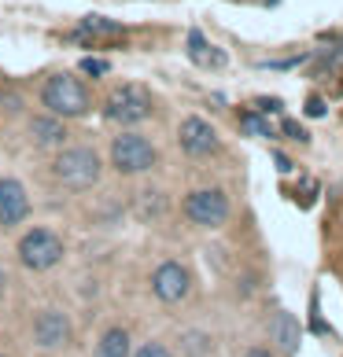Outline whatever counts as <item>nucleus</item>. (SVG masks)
I'll list each match as a JSON object with an SVG mask.
<instances>
[{
  "label": "nucleus",
  "mask_w": 343,
  "mask_h": 357,
  "mask_svg": "<svg viewBox=\"0 0 343 357\" xmlns=\"http://www.w3.org/2000/svg\"><path fill=\"white\" fill-rule=\"evenodd\" d=\"M177 140H181V151L192 155V158H207V155L218 151V133L210 122H203V118H184L181 129H177Z\"/></svg>",
  "instance_id": "0eeeda50"
},
{
  "label": "nucleus",
  "mask_w": 343,
  "mask_h": 357,
  "mask_svg": "<svg viewBox=\"0 0 343 357\" xmlns=\"http://www.w3.org/2000/svg\"><path fill=\"white\" fill-rule=\"evenodd\" d=\"M148 114H152V96H148V89H140V85L115 89L108 96V103H103V118L118 122V126H137Z\"/></svg>",
  "instance_id": "7ed1b4c3"
},
{
  "label": "nucleus",
  "mask_w": 343,
  "mask_h": 357,
  "mask_svg": "<svg viewBox=\"0 0 343 357\" xmlns=\"http://www.w3.org/2000/svg\"><path fill=\"white\" fill-rule=\"evenodd\" d=\"M0 291H4V273H0Z\"/></svg>",
  "instance_id": "5701e85b"
},
{
  "label": "nucleus",
  "mask_w": 343,
  "mask_h": 357,
  "mask_svg": "<svg viewBox=\"0 0 343 357\" xmlns=\"http://www.w3.org/2000/svg\"><path fill=\"white\" fill-rule=\"evenodd\" d=\"M82 70L92 74V77H100V74H108V63H103V59H85V63H82Z\"/></svg>",
  "instance_id": "a211bd4d"
},
{
  "label": "nucleus",
  "mask_w": 343,
  "mask_h": 357,
  "mask_svg": "<svg viewBox=\"0 0 343 357\" xmlns=\"http://www.w3.org/2000/svg\"><path fill=\"white\" fill-rule=\"evenodd\" d=\"M26 214H30V199H26V188L19 181H0V225L11 229V225H19Z\"/></svg>",
  "instance_id": "1a4fd4ad"
},
{
  "label": "nucleus",
  "mask_w": 343,
  "mask_h": 357,
  "mask_svg": "<svg viewBox=\"0 0 343 357\" xmlns=\"http://www.w3.org/2000/svg\"><path fill=\"white\" fill-rule=\"evenodd\" d=\"M189 56L196 59V63H203V67H221L226 63V56H221L218 48H210L207 41H203V33H189Z\"/></svg>",
  "instance_id": "ddd939ff"
},
{
  "label": "nucleus",
  "mask_w": 343,
  "mask_h": 357,
  "mask_svg": "<svg viewBox=\"0 0 343 357\" xmlns=\"http://www.w3.org/2000/svg\"><path fill=\"white\" fill-rule=\"evenodd\" d=\"M258 107H262V111H281V103H277V100H262Z\"/></svg>",
  "instance_id": "412c9836"
},
{
  "label": "nucleus",
  "mask_w": 343,
  "mask_h": 357,
  "mask_svg": "<svg viewBox=\"0 0 343 357\" xmlns=\"http://www.w3.org/2000/svg\"><path fill=\"white\" fill-rule=\"evenodd\" d=\"M41 100H45V107L59 118H78V114L89 111V89L78 82L74 74H52L41 89Z\"/></svg>",
  "instance_id": "f257e3e1"
},
{
  "label": "nucleus",
  "mask_w": 343,
  "mask_h": 357,
  "mask_svg": "<svg viewBox=\"0 0 343 357\" xmlns=\"http://www.w3.org/2000/svg\"><path fill=\"white\" fill-rule=\"evenodd\" d=\"M152 287L163 302H181L184 295H189V269L177 266V261H163L152 276Z\"/></svg>",
  "instance_id": "6e6552de"
},
{
  "label": "nucleus",
  "mask_w": 343,
  "mask_h": 357,
  "mask_svg": "<svg viewBox=\"0 0 343 357\" xmlns=\"http://www.w3.org/2000/svg\"><path fill=\"white\" fill-rule=\"evenodd\" d=\"M111 162L122 174H144V169L155 166V148L137 133H122L111 144Z\"/></svg>",
  "instance_id": "423d86ee"
},
{
  "label": "nucleus",
  "mask_w": 343,
  "mask_h": 357,
  "mask_svg": "<svg viewBox=\"0 0 343 357\" xmlns=\"http://www.w3.org/2000/svg\"><path fill=\"white\" fill-rule=\"evenodd\" d=\"M184 218H189L192 225H203V229H218V225H226V218H229L226 192H218V188L192 192L189 199H184Z\"/></svg>",
  "instance_id": "39448f33"
},
{
  "label": "nucleus",
  "mask_w": 343,
  "mask_h": 357,
  "mask_svg": "<svg viewBox=\"0 0 343 357\" xmlns=\"http://www.w3.org/2000/svg\"><path fill=\"white\" fill-rule=\"evenodd\" d=\"M34 339H37V347L56 350V347H63V342L71 339V321H67L63 313L48 310V313H41V317L34 321Z\"/></svg>",
  "instance_id": "9d476101"
},
{
  "label": "nucleus",
  "mask_w": 343,
  "mask_h": 357,
  "mask_svg": "<svg viewBox=\"0 0 343 357\" xmlns=\"http://www.w3.org/2000/svg\"><path fill=\"white\" fill-rule=\"evenodd\" d=\"M118 37H122V26L118 22L103 19V15H85L82 22H78L74 41H82V45H115Z\"/></svg>",
  "instance_id": "9b49d317"
},
{
  "label": "nucleus",
  "mask_w": 343,
  "mask_h": 357,
  "mask_svg": "<svg viewBox=\"0 0 343 357\" xmlns=\"http://www.w3.org/2000/svg\"><path fill=\"white\" fill-rule=\"evenodd\" d=\"M307 114H310V118H321V114H325V100H318V96L307 100Z\"/></svg>",
  "instance_id": "6ab92c4d"
},
{
  "label": "nucleus",
  "mask_w": 343,
  "mask_h": 357,
  "mask_svg": "<svg viewBox=\"0 0 343 357\" xmlns=\"http://www.w3.org/2000/svg\"><path fill=\"white\" fill-rule=\"evenodd\" d=\"M247 357H270L266 350H251V354H247Z\"/></svg>",
  "instance_id": "4be33fe9"
},
{
  "label": "nucleus",
  "mask_w": 343,
  "mask_h": 357,
  "mask_svg": "<svg viewBox=\"0 0 343 357\" xmlns=\"http://www.w3.org/2000/svg\"><path fill=\"white\" fill-rule=\"evenodd\" d=\"M63 137H67V129H63L59 122H52V118H37V122H34V140L45 144V148L63 144Z\"/></svg>",
  "instance_id": "2eb2a0df"
},
{
  "label": "nucleus",
  "mask_w": 343,
  "mask_h": 357,
  "mask_svg": "<svg viewBox=\"0 0 343 357\" xmlns=\"http://www.w3.org/2000/svg\"><path fill=\"white\" fill-rule=\"evenodd\" d=\"M19 258H22V266L26 269H52L56 261L63 258V240L56 232H48V229H34V232H26L22 236V243H19Z\"/></svg>",
  "instance_id": "20e7f679"
},
{
  "label": "nucleus",
  "mask_w": 343,
  "mask_h": 357,
  "mask_svg": "<svg viewBox=\"0 0 343 357\" xmlns=\"http://www.w3.org/2000/svg\"><path fill=\"white\" fill-rule=\"evenodd\" d=\"M273 342L284 354H295L299 350V324H295L292 313H277V321H273Z\"/></svg>",
  "instance_id": "f8f14e48"
},
{
  "label": "nucleus",
  "mask_w": 343,
  "mask_h": 357,
  "mask_svg": "<svg viewBox=\"0 0 343 357\" xmlns=\"http://www.w3.org/2000/svg\"><path fill=\"white\" fill-rule=\"evenodd\" d=\"M96 357H129V335L122 328L103 332V339L96 342Z\"/></svg>",
  "instance_id": "4468645a"
},
{
  "label": "nucleus",
  "mask_w": 343,
  "mask_h": 357,
  "mask_svg": "<svg viewBox=\"0 0 343 357\" xmlns=\"http://www.w3.org/2000/svg\"><path fill=\"white\" fill-rule=\"evenodd\" d=\"M52 174L59 177V184H67L71 192H85L100 177V158L92 148H67V151L56 155Z\"/></svg>",
  "instance_id": "f03ea898"
},
{
  "label": "nucleus",
  "mask_w": 343,
  "mask_h": 357,
  "mask_svg": "<svg viewBox=\"0 0 343 357\" xmlns=\"http://www.w3.org/2000/svg\"><path fill=\"white\" fill-rule=\"evenodd\" d=\"M244 129H247V133H258V137L273 133V129L266 126V118H258V114H244Z\"/></svg>",
  "instance_id": "dca6fc26"
},
{
  "label": "nucleus",
  "mask_w": 343,
  "mask_h": 357,
  "mask_svg": "<svg viewBox=\"0 0 343 357\" xmlns=\"http://www.w3.org/2000/svg\"><path fill=\"white\" fill-rule=\"evenodd\" d=\"M133 357H170V350L163 347V342H144Z\"/></svg>",
  "instance_id": "f3484780"
},
{
  "label": "nucleus",
  "mask_w": 343,
  "mask_h": 357,
  "mask_svg": "<svg viewBox=\"0 0 343 357\" xmlns=\"http://www.w3.org/2000/svg\"><path fill=\"white\" fill-rule=\"evenodd\" d=\"M284 133L295 140H307V129H299V122H284Z\"/></svg>",
  "instance_id": "aec40b11"
}]
</instances>
